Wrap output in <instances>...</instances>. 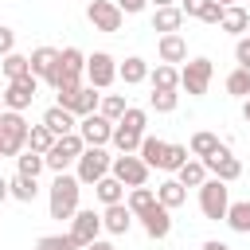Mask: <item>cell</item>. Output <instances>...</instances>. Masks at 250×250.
Instances as JSON below:
<instances>
[{
    "label": "cell",
    "mask_w": 250,
    "mask_h": 250,
    "mask_svg": "<svg viewBox=\"0 0 250 250\" xmlns=\"http://www.w3.org/2000/svg\"><path fill=\"white\" fill-rule=\"evenodd\" d=\"M78 195H82V180L78 176H70V172H59L55 176V184H51V195H47V211H51V219H74V211H78Z\"/></svg>",
    "instance_id": "cell-1"
},
{
    "label": "cell",
    "mask_w": 250,
    "mask_h": 250,
    "mask_svg": "<svg viewBox=\"0 0 250 250\" xmlns=\"http://www.w3.org/2000/svg\"><path fill=\"white\" fill-rule=\"evenodd\" d=\"M109 168H113V156L105 152V145H86L74 164V176L82 180V188H94L102 176H109Z\"/></svg>",
    "instance_id": "cell-2"
},
{
    "label": "cell",
    "mask_w": 250,
    "mask_h": 250,
    "mask_svg": "<svg viewBox=\"0 0 250 250\" xmlns=\"http://www.w3.org/2000/svg\"><path fill=\"white\" fill-rule=\"evenodd\" d=\"M27 121H23V113H16V109H4L0 113V156H20L23 148H27Z\"/></svg>",
    "instance_id": "cell-3"
},
{
    "label": "cell",
    "mask_w": 250,
    "mask_h": 250,
    "mask_svg": "<svg viewBox=\"0 0 250 250\" xmlns=\"http://www.w3.org/2000/svg\"><path fill=\"white\" fill-rule=\"evenodd\" d=\"M82 74H86V55L78 51V47H62L59 51V66H55V74H51V90H59V86H82Z\"/></svg>",
    "instance_id": "cell-4"
},
{
    "label": "cell",
    "mask_w": 250,
    "mask_h": 250,
    "mask_svg": "<svg viewBox=\"0 0 250 250\" xmlns=\"http://www.w3.org/2000/svg\"><path fill=\"white\" fill-rule=\"evenodd\" d=\"M211 78H215V62L211 59H188L180 66V90L188 98H203L207 86H211Z\"/></svg>",
    "instance_id": "cell-5"
},
{
    "label": "cell",
    "mask_w": 250,
    "mask_h": 250,
    "mask_svg": "<svg viewBox=\"0 0 250 250\" xmlns=\"http://www.w3.org/2000/svg\"><path fill=\"white\" fill-rule=\"evenodd\" d=\"M227 207H230V188L219 176L215 180H203L199 184V211H203V219L219 223V219H227Z\"/></svg>",
    "instance_id": "cell-6"
},
{
    "label": "cell",
    "mask_w": 250,
    "mask_h": 250,
    "mask_svg": "<svg viewBox=\"0 0 250 250\" xmlns=\"http://www.w3.org/2000/svg\"><path fill=\"white\" fill-rule=\"evenodd\" d=\"M82 148H86V141L78 137V129L74 133H66V137H59L55 145H51V152H47V168L59 176V172H66V168H74L78 164V156H82Z\"/></svg>",
    "instance_id": "cell-7"
},
{
    "label": "cell",
    "mask_w": 250,
    "mask_h": 250,
    "mask_svg": "<svg viewBox=\"0 0 250 250\" xmlns=\"http://www.w3.org/2000/svg\"><path fill=\"white\" fill-rule=\"evenodd\" d=\"M109 172H113V176H117V180H121L125 188H145V184H148V172H152V168H148V164L141 160V152H117V156H113V168H109Z\"/></svg>",
    "instance_id": "cell-8"
},
{
    "label": "cell",
    "mask_w": 250,
    "mask_h": 250,
    "mask_svg": "<svg viewBox=\"0 0 250 250\" xmlns=\"http://www.w3.org/2000/svg\"><path fill=\"white\" fill-rule=\"evenodd\" d=\"M86 20H90V27H94V31L113 35V31H121L125 12L117 8V0H86Z\"/></svg>",
    "instance_id": "cell-9"
},
{
    "label": "cell",
    "mask_w": 250,
    "mask_h": 250,
    "mask_svg": "<svg viewBox=\"0 0 250 250\" xmlns=\"http://www.w3.org/2000/svg\"><path fill=\"white\" fill-rule=\"evenodd\" d=\"M86 78H90V86L109 90V86L117 82V59H113L109 51H94V55H86Z\"/></svg>",
    "instance_id": "cell-10"
},
{
    "label": "cell",
    "mask_w": 250,
    "mask_h": 250,
    "mask_svg": "<svg viewBox=\"0 0 250 250\" xmlns=\"http://www.w3.org/2000/svg\"><path fill=\"white\" fill-rule=\"evenodd\" d=\"M35 94H39V78H35V74H23V78H12L8 90H4L0 98H4V109L23 113V109L35 102Z\"/></svg>",
    "instance_id": "cell-11"
},
{
    "label": "cell",
    "mask_w": 250,
    "mask_h": 250,
    "mask_svg": "<svg viewBox=\"0 0 250 250\" xmlns=\"http://www.w3.org/2000/svg\"><path fill=\"white\" fill-rule=\"evenodd\" d=\"M102 230H105V227H102V211H94V207H78V211H74V219H70V234L78 238L82 250H86L94 238H102Z\"/></svg>",
    "instance_id": "cell-12"
},
{
    "label": "cell",
    "mask_w": 250,
    "mask_h": 250,
    "mask_svg": "<svg viewBox=\"0 0 250 250\" xmlns=\"http://www.w3.org/2000/svg\"><path fill=\"white\" fill-rule=\"evenodd\" d=\"M113 125L117 121H109L105 113H86V117H78V137L86 141V145H109L113 141Z\"/></svg>",
    "instance_id": "cell-13"
},
{
    "label": "cell",
    "mask_w": 250,
    "mask_h": 250,
    "mask_svg": "<svg viewBox=\"0 0 250 250\" xmlns=\"http://www.w3.org/2000/svg\"><path fill=\"white\" fill-rule=\"evenodd\" d=\"M137 219H141V227H145V234H148L152 242H160V238H168V234H172V211H168L160 199H156L148 211H141Z\"/></svg>",
    "instance_id": "cell-14"
},
{
    "label": "cell",
    "mask_w": 250,
    "mask_h": 250,
    "mask_svg": "<svg viewBox=\"0 0 250 250\" xmlns=\"http://www.w3.org/2000/svg\"><path fill=\"white\" fill-rule=\"evenodd\" d=\"M203 164H207V172H215L223 184H234V180L242 176V160H238V156H230V148H219V152H215V156H207Z\"/></svg>",
    "instance_id": "cell-15"
},
{
    "label": "cell",
    "mask_w": 250,
    "mask_h": 250,
    "mask_svg": "<svg viewBox=\"0 0 250 250\" xmlns=\"http://www.w3.org/2000/svg\"><path fill=\"white\" fill-rule=\"evenodd\" d=\"M133 211H129V203L121 199V203H109V207H102V227L109 230V234H129V227H133Z\"/></svg>",
    "instance_id": "cell-16"
},
{
    "label": "cell",
    "mask_w": 250,
    "mask_h": 250,
    "mask_svg": "<svg viewBox=\"0 0 250 250\" xmlns=\"http://www.w3.org/2000/svg\"><path fill=\"white\" fill-rule=\"evenodd\" d=\"M156 55H160V62H188V39L180 35V31H172V35H160L156 39Z\"/></svg>",
    "instance_id": "cell-17"
},
{
    "label": "cell",
    "mask_w": 250,
    "mask_h": 250,
    "mask_svg": "<svg viewBox=\"0 0 250 250\" xmlns=\"http://www.w3.org/2000/svg\"><path fill=\"white\" fill-rule=\"evenodd\" d=\"M180 12L191 16V20H203V23H219L223 20V4L219 0H180Z\"/></svg>",
    "instance_id": "cell-18"
},
{
    "label": "cell",
    "mask_w": 250,
    "mask_h": 250,
    "mask_svg": "<svg viewBox=\"0 0 250 250\" xmlns=\"http://www.w3.org/2000/svg\"><path fill=\"white\" fill-rule=\"evenodd\" d=\"M43 125H47L55 137H66V133L78 129V117H74L70 109H62V105H51V109H43Z\"/></svg>",
    "instance_id": "cell-19"
},
{
    "label": "cell",
    "mask_w": 250,
    "mask_h": 250,
    "mask_svg": "<svg viewBox=\"0 0 250 250\" xmlns=\"http://www.w3.org/2000/svg\"><path fill=\"white\" fill-rule=\"evenodd\" d=\"M184 12H180V4H168V8H156L152 12V31H160V35H172V31H180L184 27Z\"/></svg>",
    "instance_id": "cell-20"
},
{
    "label": "cell",
    "mask_w": 250,
    "mask_h": 250,
    "mask_svg": "<svg viewBox=\"0 0 250 250\" xmlns=\"http://www.w3.org/2000/svg\"><path fill=\"white\" fill-rule=\"evenodd\" d=\"M219 27H223L227 35H246V31H250V12H246L242 4H227Z\"/></svg>",
    "instance_id": "cell-21"
},
{
    "label": "cell",
    "mask_w": 250,
    "mask_h": 250,
    "mask_svg": "<svg viewBox=\"0 0 250 250\" xmlns=\"http://www.w3.org/2000/svg\"><path fill=\"white\" fill-rule=\"evenodd\" d=\"M55 66H59V47H35V51H31V74H35V78L51 82Z\"/></svg>",
    "instance_id": "cell-22"
},
{
    "label": "cell",
    "mask_w": 250,
    "mask_h": 250,
    "mask_svg": "<svg viewBox=\"0 0 250 250\" xmlns=\"http://www.w3.org/2000/svg\"><path fill=\"white\" fill-rule=\"evenodd\" d=\"M148 62L141 59V55H129L125 62H117V78L125 82V86H141V82H148Z\"/></svg>",
    "instance_id": "cell-23"
},
{
    "label": "cell",
    "mask_w": 250,
    "mask_h": 250,
    "mask_svg": "<svg viewBox=\"0 0 250 250\" xmlns=\"http://www.w3.org/2000/svg\"><path fill=\"white\" fill-rule=\"evenodd\" d=\"M94 195H98V203H102V207H109V203H121V199H125V184H121V180L109 172V176H102V180L94 184Z\"/></svg>",
    "instance_id": "cell-24"
},
{
    "label": "cell",
    "mask_w": 250,
    "mask_h": 250,
    "mask_svg": "<svg viewBox=\"0 0 250 250\" xmlns=\"http://www.w3.org/2000/svg\"><path fill=\"white\" fill-rule=\"evenodd\" d=\"M223 145H219V137L211 133V129H199V133H191V141H188V152L191 156H199V160H207V156H215Z\"/></svg>",
    "instance_id": "cell-25"
},
{
    "label": "cell",
    "mask_w": 250,
    "mask_h": 250,
    "mask_svg": "<svg viewBox=\"0 0 250 250\" xmlns=\"http://www.w3.org/2000/svg\"><path fill=\"white\" fill-rule=\"evenodd\" d=\"M164 156H168V141L145 133V141H141V160H145L148 168H160V172H164Z\"/></svg>",
    "instance_id": "cell-26"
},
{
    "label": "cell",
    "mask_w": 250,
    "mask_h": 250,
    "mask_svg": "<svg viewBox=\"0 0 250 250\" xmlns=\"http://www.w3.org/2000/svg\"><path fill=\"white\" fill-rule=\"evenodd\" d=\"M8 188H12V199H20V203H35V199H39V180H35V176L16 172V176L8 180Z\"/></svg>",
    "instance_id": "cell-27"
},
{
    "label": "cell",
    "mask_w": 250,
    "mask_h": 250,
    "mask_svg": "<svg viewBox=\"0 0 250 250\" xmlns=\"http://www.w3.org/2000/svg\"><path fill=\"white\" fill-rule=\"evenodd\" d=\"M156 199H160L168 211H176V207H184V203H188V188L172 176V180H164V184L156 188Z\"/></svg>",
    "instance_id": "cell-28"
},
{
    "label": "cell",
    "mask_w": 250,
    "mask_h": 250,
    "mask_svg": "<svg viewBox=\"0 0 250 250\" xmlns=\"http://www.w3.org/2000/svg\"><path fill=\"white\" fill-rule=\"evenodd\" d=\"M148 82H152V90H180V70L172 62H156L148 70Z\"/></svg>",
    "instance_id": "cell-29"
},
{
    "label": "cell",
    "mask_w": 250,
    "mask_h": 250,
    "mask_svg": "<svg viewBox=\"0 0 250 250\" xmlns=\"http://www.w3.org/2000/svg\"><path fill=\"white\" fill-rule=\"evenodd\" d=\"M98 105H102L98 86H78V94H74V102H70V113H74V117H86V113H94Z\"/></svg>",
    "instance_id": "cell-30"
},
{
    "label": "cell",
    "mask_w": 250,
    "mask_h": 250,
    "mask_svg": "<svg viewBox=\"0 0 250 250\" xmlns=\"http://www.w3.org/2000/svg\"><path fill=\"white\" fill-rule=\"evenodd\" d=\"M234 234H250V199H238L227 207V219H223Z\"/></svg>",
    "instance_id": "cell-31"
},
{
    "label": "cell",
    "mask_w": 250,
    "mask_h": 250,
    "mask_svg": "<svg viewBox=\"0 0 250 250\" xmlns=\"http://www.w3.org/2000/svg\"><path fill=\"white\" fill-rule=\"evenodd\" d=\"M0 70H4V78H8V82H12V78H23V74H31V55L12 51V55H4V59H0Z\"/></svg>",
    "instance_id": "cell-32"
},
{
    "label": "cell",
    "mask_w": 250,
    "mask_h": 250,
    "mask_svg": "<svg viewBox=\"0 0 250 250\" xmlns=\"http://www.w3.org/2000/svg\"><path fill=\"white\" fill-rule=\"evenodd\" d=\"M141 141H145V133H137L129 125H113V148L117 152H141Z\"/></svg>",
    "instance_id": "cell-33"
},
{
    "label": "cell",
    "mask_w": 250,
    "mask_h": 250,
    "mask_svg": "<svg viewBox=\"0 0 250 250\" xmlns=\"http://www.w3.org/2000/svg\"><path fill=\"white\" fill-rule=\"evenodd\" d=\"M176 180H180L184 188H199V184L207 180V164H203L199 156H188V164L176 172Z\"/></svg>",
    "instance_id": "cell-34"
},
{
    "label": "cell",
    "mask_w": 250,
    "mask_h": 250,
    "mask_svg": "<svg viewBox=\"0 0 250 250\" xmlns=\"http://www.w3.org/2000/svg\"><path fill=\"white\" fill-rule=\"evenodd\" d=\"M55 141H59V137H55V133H51V129H47L43 121L27 129V148H35V152H43V156L51 152V145H55Z\"/></svg>",
    "instance_id": "cell-35"
},
{
    "label": "cell",
    "mask_w": 250,
    "mask_h": 250,
    "mask_svg": "<svg viewBox=\"0 0 250 250\" xmlns=\"http://www.w3.org/2000/svg\"><path fill=\"white\" fill-rule=\"evenodd\" d=\"M16 168H20L23 176H35V180H39V172L47 168V156H43V152H35V148H23V152L16 156Z\"/></svg>",
    "instance_id": "cell-36"
},
{
    "label": "cell",
    "mask_w": 250,
    "mask_h": 250,
    "mask_svg": "<svg viewBox=\"0 0 250 250\" xmlns=\"http://www.w3.org/2000/svg\"><path fill=\"white\" fill-rule=\"evenodd\" d=\"M227 94L230 98H250V66H234L227 74Z\"/></svg>",
    "instance_id": "cell-37"
},
{
    "label": "cell",
    "mask_w": 250,
    "mask_h": 250,
    "mask_svg": "<svg viewBox=\"0 0 250 250\" xmlns=\"http://www.w3.org/2000/svg\"><path fill=\"white\" fill-rule=\"evenodd\" d=\"M125 203H129V211H133V215H141V211H148V207L156 203V188H129Z\"/></svg>",
    "instance_id": "cell-38"
},
{
    "label": "cell",
    "mask_w": 250,
    "mask_h": 250,
    "mask_svg": "<svg viewBox=\"0 0 250 250\" xmlns=\"http://www.w3.org/2000/svg\"><path fill=\"white\" fill-rule=\"evenodd\" d=\"M35 250H82V246L66 230V234H43V238H35Z\"/></svg>",
    "instance_id": "cell-39"
},
{
    "label": "cell",
    "mask_w": 250,
    "mask_h": 250,
    "mask_svg": "<svg viewBox=\"0 0 250 250\" xmlns=\"http://www.w3.org/2000/svg\"><path fill=\"white\" fill-rule=\"evenodd\" d=\"M180 105V90H152L148 94V109H156V113H172Z\"/></svg>",
    "instance_id": "cell-40"
},
{
    "label": "cell",
    "mask_w": 250,
    "mask_h": 250,
    "mask_svg": "<svg viewBox=\"0 0 250 250\" xmlns=\"http://www.w3.org/2000/svg\"><path fill=\"white\" fill-rule=\"evenodd\" d=\"M129 109V102H125V94H102V105H98V113H105L109 121H121V113Z\"/></svg>",
    "instance_id": "cell-41"
},
{
    "label": "cell",
    "mask_w": 250,
    "mask_h": 250,
    "mask_svg": "<svg viewBox=\"0 0 250 250\" xmlns=\"http://www.w3.org/2000/svg\"><path fill=\"white\" fill-rule=\"evenodd\" d=\"M188 145H168V156H164V172H180L188 164Z\"/></svg>",
    "instance_id": "cell-42"
},
{
    "label": "cell",
    "mask_w": 250,
    "mask_h": 250,
    "mask_svg": "<svg viewBox=\"0 0 250 250\" xmlns=\"http://www.w3.org/2000/svg\"><path fill=\"white\" fill-rule=\"evenodd\" d=\"M117 125H129V129L145 133V125H148V113H145V109H137V105H129V109L121 113V121H117Z\"/></svg>",
    "instance_id": "cell-43"
},
{
    "label": "cell",
    "mask_w": 250,
    "mask_h": 250,
    "mask_svg": "<svg viewBox=\"0 0 250 250\" xmlns=\"http://www.w3.org/2000/svg\"><path fill=\"white\" fill-rule=\"evenodd\" d=\"M12 51H16V31L0 23V59H4V55H12Z\"/></svg>",
    "instance_id": "cell-44"
},
{
    "label": "cell",
    "mask_w": 250,
    "mask_h": 250,
    "mask_svg": "<svg viewBox=\"0 0 250 250\" xmlns=\"http://www.w3.org/2000/svg\"><path fill=\"white\" fill-rule=\"evenodd\" d=\"M234 59H238V66H250V35H238V43H234Z\"/></svg>",
    "instance_id": "cell-45"
},
{
    "label": "cell",
    "mask_w": 250,
    "mask_h": 250,
    "mask_svg": "<svg viewBox=\"0 0 250 250\" xmlns=\"http://www.w3.org/2000/svg\"><path fill=\"white\" fill-rule=\"evenodd\" d=\"M117 8H121L125 16H137V12H145V8H148V0H117Z\"/></svg>",
    "instance_id": "cell-46"
},
{
    "label": "cell",
    "mask_w": 250,
    "mask_h": 250,
    "mask_svg": "<svg viewBox=\"0 0 250 250\" xmlns=\"http://www.w3.org/2000/svg\"><path fill=\"white\" fill-rule=\"evenodd\" d=\"M86 250H117V246H113V242H105V238H94Z\"/></svg>",
    "instance_id": "cell-47"
},
{
    "label": "cell",
    "mask_w": 250,
    "mask_h": 250,
    "mask_svg": "<svg viewBox=\"0 0 250 250\" xmlns=\"http://www.w3.org/2000/svg\"><path fill=\"white\" fill-rule=\"evenodd\" d=\"M203 250H230V246H227L223 238H207V242H203Z\"/></svg>",
    "instance_id": "cell-48"
},
{
    "label": "cell",
    "mask_w": 250,
    "mask_h": 250,
    "mask_svg": "<svg viewBox=\"0 0 250 250\" xmlns=\"http://www.w3.org/2000/svg\"><path fill=\"white\" fill-rule=\"evenodd\" d=\"M4 199H12V188H8V180L0 176V203H4Z\"/></svg>",
    "instance_id": "cell-49"
},
{
    "label": "cell",
    "mask_w": 250,
    "mask_h": 250,
    "mask_svg": "<svg viewBox=\"0 0 250 250\" xmlns=\"http://www.w3.org/2000/svg\"><path fill=\"white\" fill-rule=\"evenodd\" d=\"M152 8H168V4H176V0H148Z\"/></svg>",
    "instance_id": "cell-50"
},
{
    "label": "cell",
    "mask_w": 250,
    "mask_h": 250,
    "mask_svg": "<svg viewBox=\"0 0 250 250\" xmlns=\"http://www.w3.org/2000/svg\"><path fill=\"white\" fill-rule=\"evenodd\" d=\"M242 117L250 121V98H242Z\"/></svg>",
    "instance_id": "cell-51"
},
{
    "label": "cell",
    "mask_w": 250,
    "mask_h": 250,
    "mask_svg": "<svg viewBox=\"0 0 250 250\" xmlns=\"http://www.w3.org/2000/svg\"><path fill=\"white\" fill-rule=\"evenodd\" d=\"M219 4H223V8H227V4H238V0H219Z\"/></svg>",
    "instance_id": "cell-52"
},
{
    "label": "cell",
    "mask_w": 250,
    "mask_h": 250,
    "mask_svg": "<svg viewBox=\"0 0 250 250\" xmlns=\"http://www.w3.org/2000/svg\"><path fill=\"white\" fill-rule=\"evenodd\" d=\"M0 113H4V98H0Z\"/></svg>",
    "instance_id": "cell-53"
}]
</instances>
